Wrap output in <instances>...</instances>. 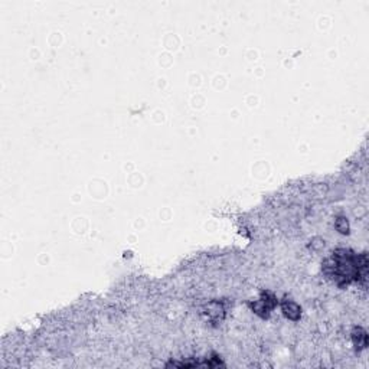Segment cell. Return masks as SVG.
Listing matches in <instances>:
<instances>
[{"instance_id":"obj_6","label":"cell","mask_w":369,"mask_h":369,"mask_svg":"<svg viewBox=\"0 0 369 369\" xmlns=\"http://www.w3.org/2000/svg\"><path fill=\"white\" fill-rule=\"evenodd\" d=\"M335 227H336V230L339 231L341 234H349V224L348 221L345 219V218H338L336 222H335Z\"/></svg>"},{"instance_id":"obj_1","label":"cell","mask_w":369,"mask_h":369,"mask_svg":"<svg viewBox=\"0 0 369 369\" xmlns=\"http://www.w3.org/2000/svg\"><path fill=\"white\" fill-rule=\"evenodd\" d=\"M323 271L339 287L349 286L351 283H363L368 274L366 254H355L345 248L336 249L329 259L324 260Z\"/></svg>"},{"instance_id":"obj_3","label":"cell","mask_w":369,"mask_h":369,"mask_svg":"<svg viewBox=\"0 0 369 369\" xmlns=\"http://www.w3.org/2000/svg\"><path fill=\"white\" fill-rule=\"evenodd\" d=\"M281 310H283V313L286 317H288L290 320H299L300 319V316H302V309H300V306L294 303L293 300H287L284 299L283 302H281Z\"/></svg>"},{"instance_id":"obj_5","label":"cell","mask_w":369,"mask_h":369,"mask_svg":"<svg viewBox=\"0 0 369 369\" xmlns=\"http://www.w3.org/2000/svg\"><path fill=\"white\" fill-rule=\"evenodd\" d=\"M352 341L355 343L356 349H365L368 346V335L362 327H355L352 332Z\"/></svg>"},{"instance_id":"obj_2","label":"cell","mask_w":369,"mask_h":369,"mask_svg":"<svg viewBox=\"0 0 369 369\" xmlns=\"http://www.w3.org/2000/svg\"><path fill=\"white\" fill-rule=\"evenodd\" d=\"M277 306V299L274 294H271L270 291H264L261 294L260 300H255L254 303H249V307L252 309V312L259 314L261 317H268V314L271 313V310Z\"/></svg>"},{"instance_id":"obj_4","label":"cell","mask_w":369,"mask_h":369,"mask_svg":"<svg viewBox=\"0 0 369 369\" xmlns=\"http://www.w3.org/2000/svg\"><path fill=\"white\" fill-rule=\"evenodd\" d=\"M206 316H208V320L213 323L222 322L224 316H225V310L222 307L221 303L218 302H211L209 305L206 306Z\"/></svg>"}]
</instances>
